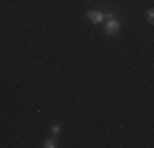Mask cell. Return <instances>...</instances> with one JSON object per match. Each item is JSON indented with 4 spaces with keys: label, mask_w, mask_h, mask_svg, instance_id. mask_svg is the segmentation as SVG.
Wrapping results in <instances>:
<instances>
[{
    "label": "cell",
    "mask_w": 154,
    "mask_h": 148,
    "mask_svg": "<svg viewBox=\"0 0 154 148\" xmlns=\"http://www.w3.org/2000/svg\"><path fill=\"white\" fill-rule=\"evenodd\" d=\"M120 31V21L115 20V18H110L105 25V33L107 35H116Z\"/></svg>",
    "instance_id": "cell-1"
},
{
    "label": "cell",
    "mask_w": 154,
    "mask_h": 148,
    "mask_svg": "<svg viewBox=\"0 0 154 148\" xmlns=\"http://www.w3.org/2000/svg\"><path fill=\"white\" fill-rule=\"evenodd\" d=\"M87 18H89L92 23H100V21H103L105 13L97 12V10H89V12H87Z\"/></svg>",
    "instance_id": "cell-2"
},
{
    "label": "cell",
    "mask_w": 154,
    "mask_h": 148,
    "mask_svg": "<svg viewBox=\"0 0 154 148\" xmlns=\"http://www.w3.org/2000/svg\"><path fill=\"white\" fill-rule=\"evenodd\" d=\"M45 146H46V148H54V146H56V142H54V140H46V142H45Z\"/></svg>",
    "instance_id": "cell-3"
},
{
    "label": "cell",
    "mask_w": 154,
    "mask_h": 148,
    "mask_svg": "<svg viewBox=\"0 0 154 148\" xmlns=\"http://www.w3.org/2000/svg\"><path fill=\"white\" fill-rule=\"evenodd\" d=\"M59 130H61L59 125H53V127H51V132H53L54 135H57V133H59Z\"/></svg>",
    "instance_id": "cell-4"
},
{
    "label": "cell",
    "mask_w": 154,
    "mask_h": 148,
    "mask_svg": "<svg viewBox=\"0 0 154 148\" xmlns=\"http://www.w3.org/2000/svg\"><path fill=\"white\" fill-rule=\"evenodd\" d=\"M152 17H154V12H152V8H149L148 10V18H149V21L152 23Z\"/></svg>",
    "instance_id": "cell-5"
}]
</instances>
